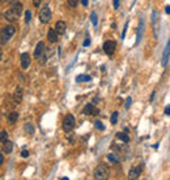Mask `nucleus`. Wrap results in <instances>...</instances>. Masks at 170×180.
I'll use <instances>...</instances> for the list:
<instances>
[{
    "label": "nucleus",
    "instance_id": "9d476101",
    "mask_svg": "<svg viewBox=\"0 0 170 180\" xmlns=\"http://www.w3.org/2000/svg\"><path fill=\"white\" fill-rule=\"evenodd\" d=\"M141 170H143V165L136 166V167H132L130 170V172H128V178L130 179H137L140 176V174H141Z\"/></svg>",
    "mask_w": 170,
    "mask_h": 180
},
{
    "label": "nucleus",
    "instance_id": "2eb2a0df",
    "mask_svg": "<svg viewBox=\"0 0 170 180\" xmlns=\"http://www.w3.org/2000/svg\"><path fill=\"white\" fill-rule=\"evenodd\" d=\"M143 29H144V20L140 18L139 28H137V35H136V44H139L140 41H141V37H143Z\"/></svg>",
    "mask_w": 170,
    "mask_h": 180
},
{
    "label": "nucleus",
    "instance_id": "4468645a",
    "mask_svg": "<svg viewBox=\"0 0 170 180\" xmlns=\"http://www.w3.org/2000/svg\"><path fill=\"white\" fill-rule=\"evenodd\" d=\"M58 31L55 30V29H48L47 31V39L51 42V43H55V42L58 41Z\"/></svg>",
    "mask_w": 170,
    "mask_h": 180
},
{
    "label": "nucleus",
    "instance_id": "9b49d317",
    "mask_svg": "<svg viewBox=\"0 0 170 180\" xmlns=\"http://www.w3.org/2000/svg\"><path fill=\"white\" fill-rule=\"evenodd\" d=\"M43 54H45V43L43 42H39V43L37 44V47H35V50H34V58L39 59Z\"/></svg>",
    "mask_w": 170,
    "mask_h": 180
},
{
    "label": "nucleus",
    "instance_id": "dca6fc26",
    "mask_svg": "<svg viewBox=\"0 0 170 180\" xmlns=\"http://www.w3.org/2000/svg\"><path fill=\"white\" fill-rule=\"evenodd\" d=\"M65 29H67V25H65L64 21H58L55 24V30L58 31V34H64Z\"/></svg>",
    "mask_w": 170,
    "mask_h": 180
},
{
    "label": "nucleus",
    "instance_id": "4be33fe9",
    "mask_svg": "<svg viewBox=\"0 0 170 180\" xmlns=\"http://www.w3.org/2000/svg\"><path fill=\"white\" fill-rule=\"evenodd\" d=\"M25 130L29 135H34V127H33V124H30V123L25 124Z\"/></svg>",
    "mask_w": 170,
    "mask_h": 180
},
{
    "label": "nucleus",
    "instance_id": "c756f323",
    "mask_svg": "<svg viewBox=\"0 0 170 180\" xmlns=\"http://www.w3.org/2000/svg\"><path fill=\"white\" fill-rule=\"evenodd\" d=\"M131 103H132V98L128 97V98H127V99H126V109H130Z\"/></svg>",
    "mask_w": 170,
    "mask_h": 180
},
{
    "label": "nucleus",
    "instance_id": "6ab92c4d",
    "mask_svg": "<svg viewBox=\"0 0 170 180\" xmlns=\"http://www.w3.org/2000/svg\"><path fill=\"white\" fill-rule=\"evenodd\" d=\"M107 159L111 162V163H119L120 162V158L118 157L117 154H114V153H110V154H107Z\"/></svg>",
    "mask_w": 170,
    "mask_h": 180
},
{
    "label": "nucleus",
    "instance_id": "0eeeda50",
    "mask_svg": "<svg viewBox=\"0 0 170 180\" xmlns=\"http://www.w3.org/2000/svg\"><path fill=\"white\" fill-rule=\"evenodd\" d=\"M169 56H170V39L168 41V43H166L165 50H163V54H162V67H163V68L168 67Z\"/></svg>",
    "mask_w": 170,
    "mask_h": 180
},
{
    "label": "nucleus",
    "instance_id": "393cba45",
    "mask_svg": "<svg viewBox=\"0 0 170 180\" xmlns=\"http://www.w3.org/2000/svg\"><path fill=\"white\" fill-rule=\"evenodd\" d=\"M118 115H119V114L117 112H113V115H111V119H110V122H111V124H117V122H118Z\"/></svg>",
    "mask_w": 170,
    "mask_h": 180
},
{
    "label": "nucleus",
    "instance_id": "f257e3e1",
    "mask_svg": "<svg viewBox=\"0 0 170 180\" xmlns=\"http://www.w3.org/2000/svg\"><path fill=\"white\" fill-rule=\"evenodd\" d=\"M22 13V4L18 1V0H12L11 1V8L8 9L5 13H4V17L7 21L9 22H15L20 18Z\"/></svg>",
    "mask_w": 170,
    "mask_h": 180
},
{
    "label": "nucleus",
    "instance_id": "7c9ffc66",
    "mask_svg": "<svg viewBox=\"0 0 170 180\" xmlns=\"http://www.w3.org/2000/svg\"><path fill=\"white\" fill-rule=\"evenodd\" d=\"M21 157H22V158H28V157H29V152H28V150H22V152H21Z\"/></svg>",
    "mask_w": 170,
    "mask_h": 180
},
{
    "label": "nucleus",
    "instance_id": "a19ab883",
    "mask_svg": "<svg viewBox=\"0 0 170 180\" xmlns=\"http://www.w3.org/2000/svg\"><path fill=\"white\" fill-rule=\"evenodd\" d=\"M0 60H1V51H0Z\"/></svg>",
    "mask_w": 170,
    "mask_h": 180
},
{
    "label": "nucleus",
    "instance_id": "39448f33",
    "mask_svg": "<svg viewBox=\"0 0 170 180\" xmlns=\"http://www.w3.org/2000/svg\"><path fill=\"white\" fill-rule=\"evenodd\" d=\"M50 20H51V11L48 8V5H45L41 9V12H39V21L42 24H47V22H50Z\"/></svg>",
    "mask_w": 170,
    "mask_h": 180
},
{
    "label": "nucleus",
    "instance_id": "cd10ccee",
    "mask_svg": "<svg viewBox=\"0 0 170 180\" xmlns=\"http://www.w3.org/2000/svg\"><path fill=\"white\" fill-rule=\"evenodd\" d=\"M67 3L70 7L75 8V7H77V4H78V0H67Z\"/></svg>",
    "mask_w": 170,
    "mask_h": 180
},
{
    "label": "nucleus",
    "instance_id": "a878e982",
    "mask_svg": "<svg viewBox=\"0 0 170 180\" xmlns=\"http://www.w3.org/2000/svg\"><path fill=\"white\" fill-rule=\"evenodd\" d=\"M94 127H96L97 129H100V130H103V129H105V125L102 124V122H100V120H96V123H94Z\"/></svg>",
    "mask_w": 170,
    "mask_h": 180
},
{
    "label": "nucleus",
    "instance_id": "72a5a7b5",
    "mask_svg": "<svg viewBox=\"0 0 170 180\" xmlns=\"http://www.w3.org/2000/svg\"><path fill=\"white\" fill-rule=\"evenodd\" d=\"M119 1H120V0H114V8H115V9L119 8Z\"/></svg>",
    "mask_w": 170,
    "mask_h": 180
},
{
    "label": "nucleus",
    "instance_id": "7ed1b4c3",
    "mask_svg": "<svg viewBox=\"0 0 170 180\" xmlns=\"http://www.w3.org/2000/svg\"><path fill=\"white\" fill-rule=\"evenodd\" d=\"M94 179L97 180H106L109 178V167L106 165H100L93 172Z\"/></svg>",
    "mask_w": 170,
    "mask_h": 180
},
{
    "label": "nucleus",
    "instance_id": "bb28decb",
    "mask_svg": "<svg viewBox=\"0 0 170 180\" xmlns=\"http://www.w3.org/2000/svg\"><path fill=\"white\" fill-rule=\"evenodd\" d=\"M30 18H32V12L30 11H26L25 12V22H26V24H29V22H30Z\"/></svg>",
    "mask_w": 170,
    "mask_h": 180
},
{
    "label": "nucleus",
    "instance_id": "a211bd4d",
    "mask_svg": "<svg viewBox=\"0 0 170 180\" xmlns=\"http://www.w3.org/2000/svg\"><path fill=\"white\" fill-rule=\"evenodd\" d=\"M89 81H92V77L88 74H80L76 77V82H89Z\"/></svg>",
    "mask_w": 170,
    "mask_h": 180
},
{
    "label": "nucleus",
    "instance_id": "58836bf2",
    "mask_svg": "<svg viewBox=\"0 0 170 180\" xmlns=\"http://www.w3.org/2000/svg\"><path fill=\"white\" fill-rule=\"evenodd\" d=\"M155 95H156V93H155V91H153V93H152V95H150V102H152V101H153V98H155Z\"/></svg>",
    "mask_w": 170,
    "mask_h": 180
},
{
    "label": "nucleus",
    "instance_id": "f8f14e48",
    "mask_svg": "<svg viewBox=\"0 0 170 180\" xmlns=\"http://www.w3.org/2000/svg\"><path fill=\"white\" fill-rule=\"evenodd\" d=\"M29 65H30V56L29 54H21V68L22 69H28Z\"/></svg>",
    "mask_w": 170,
    "mask_h": 180
},
{
    "label": "nucleus",
    "instance_id": "f3484780",
    "mask_svg": "<svg viewBox=\"0 0 170 180\" xmlns=\"http://www.w3.org/2000/svg\"><path fill=\"white\" fill-rule=\"evenodd\" d=\"M12 150H13V142L12 141H8V140H7L5 142H3V152H4L5 154L12 153Z\"/></svg>",
    "mask_w": 170,
    "mask_h": 180
},
{
    "label": "nucleus",
    "instance_id": "c9c22d12",
    "mask_svg": "<svg viewBox=\"0 0 170 180\" xmlns=\"http://www.w3.org/2000/svg\"><path fill=\"white\" fill-rule=\"evenodd\" d=\"M3 162H4V155H3L1 153H0V166L3 165Z\"/></svg>",
    "mask_w": 170,
    "mask_h": 180
},
{
    "label": "nucleus",
    "instance_id": "ddd939ff",
    "mask_svg": "<svg viewBox=\"0 0 170 180\" xmlns=\"http://www.w3.org/2000/svg\"><path fill=\"white\" fill-rule=\"evenodd\" d=\"M13 99H15L16 103H21L22 102V87L17 86L15 89V93H13Z\"/></svg>",
    "mask_w": 170,
    "mask_h": 180
},
{
    "label": "nucleus",
    "instance_id": "2f4dec72",
    "mask_svg": "<svg viewBox=\"0 0 170 180\" xmlns=\"http://www.w3.org/2000/svg\"><path fill=\"white\" fill-rule=\"evenodd\" d=\"M163 112H165V115H168V116L170 115V104L165 107V111H163Z\"/></svg>",
    "mask_w": 170,
    "mask_h": 180
},
{
    "label": "nucleus",
    "instance_id": "20e7f679",
    "mask_svg": "<svg viewBox=\"0 0 170 180\" xmlns=\"http://www.w3.org/2000/svg\"><path fill=\"white\" fill-rule=\"evenodd\" d=\"M75 124H76V122H75V116L73 115H67L63 120V130L67 132V133L71 132V130L75 128Z\"/></svg>",
    "mask_w": 170,
    "mask_h": 180
},
{
    "label": "nucleus",
    "instance_id": "5701e85b",
    "mask_svg": "<svg viewBox=\"0 0 170 180\" xmlns=\"http://www.w3.org/2000/svg\"><path fill=\"white\" fill-rule=\"evenodd\" d=\"M7 140H8V133H7V130H1L0 132V141L5 142Z\"/></svg>",
    "mask_w": 170,
    "mask_h": 180
},
{
    "label": "nucleus",
    "instance_id": "473e14b6",
    "mask_svg": "<svg viewBox=\"0 0 170 180\" xmlns=\"http://www.w3.org/2000/svg\"><path fill=\"white\" fill-rule=\"evenodd\" d=\"M42 3V0H33V4H34V7H39Z\"/></svg>",
    "mask_w": 170,
    "mask_h": 180
},
{
    "label": "nucleus",
    "instance_id": "aec40b11",
    "mask_svg": "<svg viewBox=\"0 0 170 180\" xmlns=\"http://www.w3.org/2000/svg\"><path fill=\"white\" fill-rule=\"evenodd\" d=\"M17 119H18V112H16V111H13V112L8 114V122L11 123V124H13V123H15Z\"/></svg>",
    "mask_w": 170,
    "mask_h": 180
},
{
    "label": "nucleus",
    "instance_id": "f704fd0d",
    "mask_svg": "<svg viewBox=\"0 0 170 180\" xmlns=\"http://www.w3.org/2000/svg\"><path fill=\"white\" fill-rule=\"evenodd\" d=\"M89 44H90V39L86 38V39H85V42H84V47H88Z\"/></svg>",
    "mask_w": 170,
    "mask_h": 180
},
{
    "label": "nucleus",
    "instance_id": "1a4fd4ad",
    "mask_svg": "<svg viewBox=\"0 0 170 180\" xmlns=\"http://www.w3.org/2000/svg\"><path fill=\"white\" fill-rule=\"evenodd\" d=\"M83 114L84 115H98L100 111H98V109H96V107L93 106V103H88L86 106L84 107Z\"/></svg>",
    "mask_w": 170,
    "mask_h": 180
},
{
    "label": "nucleus",
    "instance_id": "e433bc0d",
    "mask_svg": "<svg viewBox=\"0 0 170 180\" xmlns=\"http://www.w3.org/2000/svg\"><path fill=\"white\" fill-rule=\"evenodd\" d=\"M165 12L168 13V15H170V5H166L165 7Z\"/></svg>",
    "mask_w": 170,
    "mask_h": 180
},
{
    "label": "nucleus",
    "instance_id": "ea45409f",
    "mask_svg": "<svg viewBox=\"0 0 170 180\" xmlns=\"http://www.w3.org/2000/svg\"><path fill=\"white\" fill-rule=\"evenodd\" d=\"M7 1H8V0H0V3H1V4H3V3H7Z\"/></svg>",
    "mask_w": 170,
    "mask_h": 180
},
{
    "label": "nucleus",
    "instance_id": "c85d7f7f",
    "mask_svg": "<svg viewBox=\"0 0 170 180\" xmlns=\"http://www.w3.org/2000/svg\"><path fill=\"white\" fill-rule=\"evenodd\" d=\"M127 28H128V21L124 24V29H123V33H122V39L126 38V33H127Z\"/></svg>",
    "mask_w": 170,
    "mask_h": 180
},
{
    "label": "nucleus",
    "instance_id": "423d86ee",
    "mask_svg": "<svg viewBox=\"0 0 170 180\" xmlns=\"http://www.w3.org/2000/svg\"><path fill=\"white\" fill-rule=\"evenodd\" d=\"M115 48H117V43L114 41H106L103 43V51L106 52L107 55H113Z\"/></svg>",
    "mask_w": 170,
    "mask_h": 180
},
{
    "label": "nucleus",
    "instance_id": "412c9836",
    "mask_svg": "<svg viewBox=\"0 0 170 180\" xmlns=\"http://www.w3.org/2000/svg\"><path fill=\"white\" fill-rule=\"evenodd\" d=\"M117 137H118L119 140H122L123 142H130V136L126 135L124 132H118V133H117Z\"/></svg>",
    "mask_w": 170,
    "mask_h": 180
},
{
    "label": "nucleus",
    "instance_id": "b1692460",
    "mask_svg": "<svg viewBox=\"0 0 170 180\" xmlns=\"http://www.w3.org/2000/svg\"><path fill=\"white\" fill-rule=\"evenodd\" d=\"M90 20H92V24H93L94 26H97L98 21H97V15H96V12H92V13H90Z\"/></svg>",
    "mask_w": 170,
    "mask_h": 180
},
{
    "label": "nucleus",
    "instance_id": "6e6552de",
    "mask_svg": "<svg viewBox=\"0 0 170 180\" xmlns=\"http://www.w3.org/2000/svg\"><path fill=\"white\" fill-rule=\"evenodd\" d=\"M152 24H153V31H155V37H158V13L156 9L152 11Z\"/></svg>",
    "mask_w": 170,
    "mask_h": 180
},
{
    "label": "nucleus",
    "instance_id": "f03ea898",
    "mask_svg": "<svg viewBox=\"0 0 170 180\" xmlns=\"http://www.w3.org/2000/svg\"><path fill=\"white\" fill-rule=\"evenodd\" d=\"M16 33V28L13 25H8L5 26L4 29H3L1 31H0V42L1 43H5V42H8L9 39L13 37V34Z\"/></svg>",
    "mask_w": 170,
    "mask_h": 180
},
{
    "label": "nucleus",
    "instance_id": "4c0bfd02",
    "mask_svg": "<svg viewBox=\"0 0 170 180\" xmlns=\"http://www.w3.org/2000/svg\"><path fill=\"white\" fill-rule=\"evenodd\" d=\"M88 3H89L88 0H81V4H83L84 7H86V5H88Z\"/></svg>",
    "mask_w": 170,
    "mask_h": 180
}]
</instances>
